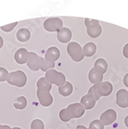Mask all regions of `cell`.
<instances>
[{"mask_svg":"<svg viewBox=\"0 0 128 129\" xmlns=\"http://www.w3.org/2000/svg\"><path fill=\"white\" fill-rule=\"evenodd\" d=\"M37 98L40 104L43 107H49L53 104V98L50 93L52 84L46 80L45 77H41L37 83Z\"/></svg>","mask_w":128,"mask_h":129,"instance_id":"obj_1","label":"cell"},{"mask_svg":"<svg viewBox=\"0 0 128 129\" xmlns=\"http://www.w3.org/2000/svg\"><path fill=\"white\" fill-rule=\"evenodd\" d=\"M113 91V85L109 81L101 82L99 84H96L93 85L89 91L88 94L94 98L97 101L100 100L101 97H107Z\"/></svg>","mask_w":128,"mask_h":129,"instance_id":"obj_2","label":"cell"},{"mask_svg":"<svg viewBox=\"0 0 128 129\" xmlns=\"http://www.w3.org/2000/svg\"><path fill=\"white\" fill-rule=\"evenodd\" d=\"M7 82L13 86L18 87H23L27 82V77L22 70H16L9 74Z\"/></svg>","mask_w":128,"mask_h":129,"instance_id":"obj_3","label":"cell"},{"mask_svg":"<svg viewBox=\"0 0 128 129\" xmlns=\"http://www.w3.org/2000/svg\"><path fill=\"white\" fill-rule=\"evenodd\" d=\"M67 53L69 56L72 58V60L75 62H80L83 60L84 54L81 46L76 42L69 43L66 47Z\"/></svg>","mask_w":128,"mask_h":129,"instance_id":"obj_4","label":"cell"},{"mask_svg":"<svg viewBox=\"0 0 128 129\" xmlns=\"http://www.w3.org/2000/svg\"><path fill=\"white\" fill-rule=\"evenodd\" d=\"M45 78L51 84H53L58 87L63 86L66 83L65 75L63 73L57 71L54 69L49 70L47 72H46Z\"/></svg>","mask_w":128,"mask_h":129,"instance_id":"obj_5","label":"cell"},{"mask_svg":"<svg viewBox=\"0 0 128 129\" xmlns=\"http://www.w3.org/2000/svg\"><path fill=\"white\" fill-rule=\"evenodd\" d=\"M85 25L87 27V34L92 38H97L102 33V27L100 22L97 19H91L86 18Z\"/></svg>","mask_w":128,"mask_h":129,"instance_id":"obj_6","label":"cell"},{"mask_svg":"<svg viewBox=\"0 0 128 129\" xmlns=\"http://www.w3.org/2000/svg\"><path fill=\"white\" fill-rule=\"evenodd\" d=\"M43 27L48 32H58L63 27V22L59 17H51L46 19Z\"/></svg>","mask_w":128,"mask_h":129,"instance_id":"obj_7","label":"cell"},{"mask_svg":"<svg viewBox=\"0 0 128 129\" xmlns=\"http://www.w3.org/2000/svg\"><path fill=\"white\" fill-rule=\"evenodd\" d=\"M69 118H81L85 113V108L80 103H74L69 104L66 108Z\"/></svg>","mask_w":128,"mask_h":129,"instance_id":"obj_8","label":"cell"},{"mask_svg":"<svg viewBox=\"0 0 128 129\" xmlns=\"http://www.w3.org/2000/svg\"><path fill=\"white\" fill-rule=\"evenodd\" d=\"M44 58L42 56H38L36 53L34 52H29V58L27 61V66L28 67L33 70V71H37L39 70L42 64Z\"/></svg>","mask_w":128,"mask_h":129,"instance_id":"obj_9","label":"cell"},{"mask_svg":"<svg viewBox=\"0 0 128 129\" xmlns=\"http://www.w3.org/2000/svg\"><path fill=\"white\" fill-rule=\"evenodd\" d=\"M116 120H117V112L113 109H108L105 111L101 114L100 119L102 124L106 126L113 124Z\"/></svg>","mask_w":128,"mask_h":129,"instance_id":"obj_10","label":"cell"},{"mask_svg":"<svg viewBox=\"0 0 128 129\" xmlns=\"http://www.w3.org/2000/svg\"><path fill=\"white\" fill-rule=\"evenodd\" d=\"M117 104L122 108L128 107V92L125 89H120L117 91L116 95Z\"/></svg>","mask_w":128,"mask_h":129,"instance_id":"obj_11","label":"cell"},{"mask_svg":"<svg viewBox=\"0 0 128 129\" xmlns=\"http://www.w3.org/2000/svg\"><path fill=\"white\" fill-rule=\"evenodd\" d=\"M72 38V32L69 28L63 27L57 32V39L60 43H67Z\"/></svg>","mask_w":128,"mask_h":129,"instance_id":"obj_12","label":"cell"},{"mask_svg":"<svg viewBox=\"0 0 128 129\" xmlns=\"http://www.w3.org/2000/svg\"><path fill=\"white\" fill-rule=\"evenodd\" d=\"M60 56V51L56 46H51L47 50H46L45 53V60H48L50 62L56 61Z\"/></svg>","mask_w":128,"mask_h":129,"instance_id":"obj_13","label":"cell"},{"mask_svg":"<svg viewBox=\"0 0 128 129\" xmlns=\"http://www.w3.org/2000/svg\"><path fill=\"white\" fill-rule=\"evenodd\" d=\"M15 60L19 64H25L28 61L29 52L26 48H20L16 50L14 55Z\"/></svg>","mask_w":128,"mask_h":129,"instance_id":"obj_14","label":"cell"},{"mask_svg":"<svg viewBox=\"0 0 128 129\" xmlns=\"http://www.w3.org/2000/svg\"><path fill=\"white\" fill-rule=\"evenodd\" d=\"M97 101L94 98H93L91 95L87 93V94L84 95L82 98H81L80 104L83 105L85 110H90L95 106Z\"/></svg>","mask_w":128,"mask_h":129,"instance_id":"obj_15","label":"cell"},{"mask_svg":"<svg viewBox=\"0 0 128 129\" xmlns=\"http://www.w3.org/2000/svg\"><path fill=\"white\" fill-rule=\"evenodd\" d=\"M88 77H89V80L92 84H96L101 83V82L103 81V75L102 74L99 73L97 70H96L94 68H92L90 70Z\"/></svg>","mask_w":128,"mask_h":129,"instance_id":"obj_16","label":"cell"},{"mask_svg":"<svg viewBox=\"0 0 128 129\" xmlns=\"http://www.w3.org/2000/svg\"><path fill=\"white\" fill-rule=\"evenodd\" d=\"M96 70L100 74H102L103 75L107 72V68H108V64L107 62L103 59V58H99L95 61L94 63V67Z\"/></svg>","mask_w":128,"mask_h":129,"instance_id":"obj_17","label":"cell"},{"mask_svg":"<svg viewBox=\"0 0 128 129\" xmlns=\"http://www.w3.org/2000/svg\"><path fill=\"white\" fill-rule=\"evenodd\" d=\"M31 37V33L29 30L26 28H21L17 31L16 38L19 42L25 43L27 42Z\"/></svg>","mask_w":128,"mask_h":129,"instance_id":"obj_18","label":"cell"},{"mask_svg":"<svg viewBox=\"0 0 128 129\" xmlns=\"http://www.w3.org/2000/svg\"><path fill=\"white\" fill-rule=\"evenodd\" d=\"M59 93L63 97H68L71 94L73 90V84L69 81H66V83L63 85L60 86L58 88Z\"/></svg>","mask_w":128,"mask_h":129,"instance_id":"obj_19","label":"cell"},{"mask_svg":"<svg viewBox=\"0 0 128 129\" xmlns=\"http://www.w3.org/2000/svg\"><path fill=\"white\" fill-rule=\"evenodd\" d=\"M83 52L84 56L87 57H91L94 56L97 52V46L94 43L89 42L84 45L83 48Z\"/></svg>","mask_w":128,"mask_h":129,"instance_id":"obj_20","label":"cell"},{"mask_svg":"<svg viewBox=\"0 0 128 129\" xmlns=\"http://www.w3.org/2000/svg\"><path fill=\"white\" fill-rule=\"evenodd\" d=\"M14 107L18 110H23L27 106V99L24 96H20L17 98L14 101Z\"/></svg>","mask_w":128,"mask_h":129,"instance_id":"obj_21","label":"cell"},{"mask_svg":"<svg viewBox=\"0 0 128 129\" xmlns=\"http://www.w3.org/2000/svg\"><path fill=\"white\" fill-rule=\"evenodd\" d=\"M55 67V63L53 62H50L46 60H43V62H42V64L40 67V70L43 72H47L49 70H51V69H53Z\"/></svg>","mask_w":128,"mask_h":129,"instance_id":"obj_22","label":"cell"},{"mask_svg":"<svg viewBox=\"0 0 128 129\" xmlns=\"http://www.w3.org/2000/svg\"><path fill=\"white\" fill-rule=\"evenodd\" d=\"M44 123L40 119H35L31 123L30 129H44Z\"/></svg>","mask_w":128,"mask_h":129,"instance_id":"obj_23","label":"cell"},{"mask_svg":"<svg viewBox=\"0 0 128 129\" xmlns=\"http://www.w3.org/2000/svg\"><path fill=\"white\" fill-rule=\"evenodd\" d=\"M89 129H104V125L102 124V122L97 119L93 121L90 125H89Z\"/></svg>","mask_w":128,"mask_h":129,"instance_id":"obj_24","label":"cell"},{"mask_svg":"<svg viewBox=\"0 0 128 129\" xmlns=\"http://www.w3.org/2000/svg\"><path fill=\"white\" fill-rule=\"evenodd\" d=\"M59 116H60V120L62 121H63V122H68V121H69L71 120L70 118H69V114H68V112L66 111V108L62 109L60 111Z\"/></svg>","mask_w":128,"mask_h":129,"instance_id":"obj_25","label":"cell"},{"mask_svg":"<svg viewBox=\"0 0 128 129\" xmlns=\"http://www.w3.org/2000/svg\"><path fill=\"white\" fill-rule=\"evenodd\" d=\"M8 70L4 67H0V82L6 81L9 77Z\"/></svg>","mask_w":128,"mask_h":129,"instance_id":"obj_26","label":"cell"},{"mask_svg":"<svg viewBox=\"0 0 128 129\" xmlns=\"http://www.w3.org/2000/svg\"><path fill=\"white\" fill-rule=\"evenodd\" d=\"M18 24V22H15L13 23H11V24H8V25H6V26H1L0 28H1V29L6 33H9V32H11L12 30H13Z\"/></svg>","mask_w":128,"mask_h":129,"instance_id":"obj_27","label":"cell"},{"mask_svg":"<svg viewBox=\"0 0 128 129\" xmlns=\"http://www.w3.org/2000/svg\"><path fill=\"white\" fill-rule=\"evenodd\" d=\"M123 56L127 58L128 59V43H126L124 46H123Z\"/></svg>","mask_w":128,"mask_h":129,"instance_id":"obj_28","label":"cell"},{"mask_svg":"<svg viewBox=\"0 0 128 129\" xmlns=\"http://www.w3.org/2000/svg\"><path fill=\"white\" fill-rule=\"evenodd\" d=\"M123 84L126 87H128V73L123 77Z\"/></svg>","mask_w":128,"mask_h":129,"instance_id":"obj_29","label":"cell"},{"mask_svg":"<svg viewBox=\"0 0 128 129\" xmlns=\"http://www.w3.org/2000/svg\"><path fill=\"white\" fill-rule=\"evenodd\" d=\"M0 129H12V128L8 125H1L0 124Z\"/></svg>","mask_w":128,"mask_h":129,"instance_id":"obj_30","label":"cell"},{"mask_svg":"<svg viewBox=\"0 0 128 129\" xmlns=\"http://www.w3.org/2000/svg\"><path fill=\"white\" fill-rule=\"evenodd\" d=\"M76 129H89V128L83 126V125H78V126L76 127Z\"/></svg>","mask_w":128,"mask_h":129,"instance_id":"obj_31","label":"cell"},{"mask_svg":"<svg viewBox=\"0 0 128 129\" xmlns=\"http://www.w3.org/2000/svg\"><path fill=\"white\" fill-rule=\"evenodd\" d=\"M3 39L1 36H0V49L3 47Z\"/></svg>","mask_w":128,"mask_h":129,"instance_id":"obj_32","label":"cell"},{"mask_svg":"<svg viewBox=\"0 0 128 129\" xmlns=\"http://www.w3.org/2000/svg\"><path fill=\"white\" fill-rule=\"evenodd\" d=\"M124 123H125V125L128 127V115L126 117L125 119H124Z\"/></svg>","mask_w":128,"mask_h":129,"instance_id":"obj_33","label":"cell"},{"mask_svg":"<svg viewBox=\"0 0 128 129\" xmlns=\"http://www.w3.org/2000/svg\"><path fill=\"white\" fill-rule=\"evenodd\" d=\"M12 129H22V128H20V127H15L12 128Z\"/></svg>","mask_w":128,"mask_h":129,"instance_id":"obj_34","label":"cell"}]
</instances>
